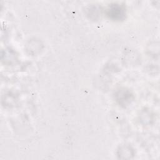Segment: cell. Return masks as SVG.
Instances as JSON below:
<instances>
[{
    "label": "cell",
    "mask_w": 160,
    "mask_h": 160,
    "mask_svg": "<svg viewBox=\"0 0 160 160\" xmlns=\"http://www.w3.org/2000/svg\"><path fill=\"white\" fill-rule=\"evenodd\" d=\"M108 18L114 21H123L126 15V10L123 5L119 4H112L106 10Z\"/></svg>",
    "instance_id": "obj_1"
},
{
    "label": "cell",
    "mask_w": 160,
    "mask_h": 160,
    "mask_svg": "<svg viewBox=\"0 0 160 160\" xmlns=\"http://www.w3.org/2000/svg\"><path fill=\"white\" fill-rule=\"evenodd\" d=\"M116 99L119 105L123 107L128 106L134 99L133 94L128 89H121L115 94Z\"/></svg>",
    "instance_id": "obj_2"
}]
</instances>
